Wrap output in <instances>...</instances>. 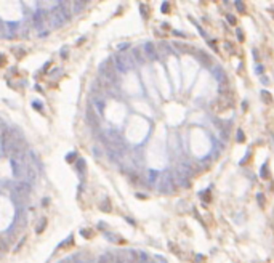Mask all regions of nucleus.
<instances>
[{
    "instance_id": "1",
    "label": "nucleus",
    "mask_w": 274,
    "mask_h": 263,
    "mask_svg": "<svg viewBox=\"0 0 274 263\" xmlns=\"http://www.w3.org/2000/svg\"><path fill=\"white\" fill-rule=\"evenodd\" d=\"M261 98H263V100H265L268 104L273 103V98H271V95H269L268 92H261Z\"/></svg>"
},
{
    "instance_id": "2",
    "label": "nucleus",
    "mask_w": 274,
    "mask_h": 263,
    "mask_svg": "<svg viewBox=\"0 0 274 263\" xmlns=\"http://www.w3.org/2000/svg\"><path fill=\"white\" fill-rule=\"evenodd\" d=\"M138 262H140V263H151V258H149L148 255H144V254H140Z\"/></svg>"
},
{
    "instance_id": "3",
    "label": "nucleus",
    "mask_w": 274,
    "mask_h": 263,
    "mask_svg": "<svg viewBox=\"0 0 274 263\" xmlns=\"http://www.w3.org/2000/svg\"><path fill=\"white\" fill-rule=\"evenodd\" d=\"M236 6H237V8L240 10V11H244V10H245V6H244V3H240V2H237V3H236Z\"/></svg>"
}]
</instances>
